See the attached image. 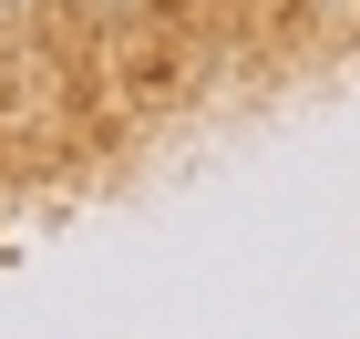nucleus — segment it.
Returning a JSON list of instances; mask_svg holds the SVG:
<instances>
[{"mask_svg": "<svg viewBox=\"0 0 360 339\" xmlns=\"http://www.w3.org/2000/svg\"><path fill=\"white\" fill-rule=\"evenodd\" d=\"M0 11H21V0H0Z\"/></svg>", "mask_w": 360, "mask_h": 339, "instance_id": "f257e3e1", "label": "nucleus"}]
</instances>
